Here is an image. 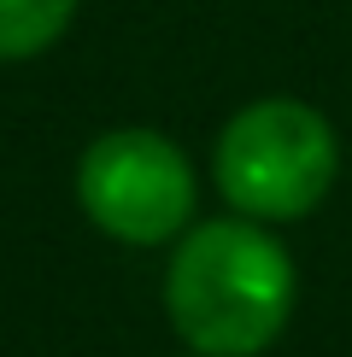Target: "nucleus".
<instances>
[{
	"label": "nucleus",
	"instance_id": "obj_1",
	"mask_svg": "<svg viewBox=\"0 0 352 357\" xmlns=\"http://www.w3.org/2000/svg\"><path fill=\"white\" fill-rule=\"evenodd\" d=\"M300 270L253 217L188 222L165 264V317L194 357H258L288 334Z\"/></svg>",
	"mask_w": 352,
	"mask_h": 357
},
{
	"label": "nucleus",
	"instance_id": "obj_2",
	"mask_svg": "<svg viewBox=\"0 0 352 357\" xmlns=\"http://www.w3.org/2000/svg\"><path fill=\"white\" fill-rule=\"evenodd\" d=\"M341 176V135L317 106L288 94L253 100L217 129L212 182L235 217L253 222H300L329 199Z\"/></svg>",
	"mask_w": 352,
	"mask_h": 357
},
{
	"label": "nucleus",
	"instance_id": "obj_3",
	"mask_svg": "<svg viewBox=\"0 0 352 357\" xmlns=\"http://www.w3.org/2000/svg\"><path fill=\"white\" fill-rule=\"evenodd\" d=\"M200 176L159 129H106L77 158V205L117 246H170L194 222Z\"/></svg>",
	"mask_w": 352,
	"mask_h": 357
},
{
	"label": "nucleus",
	"instance_id": "obj_4",
	"mask_svg": "<svg viewBox=\"0 0 352 357\" xmlns=\"http://www.w3.org/2000/svg\"><path fill=\"white\" fill-rule=\"evenodd\" d=\"M77 18V0H0V65L47 53Z\"/></svg>",
	"mask_w": 352,
	"mask_h": 357
}]
</instances>
